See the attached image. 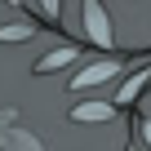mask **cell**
<instances>
[{"label": "cell", "mask_w": 151, "mask_h": 151, "mask_svg": "<svg viewBox=\"0 0 151 151\" xmlns=\"http://www.w3.org/2000/svg\"><path fill=\"white\" fill-rule=\"evenodd\" d=\"M85 31H89V40L98 45V49H111V18H107V9L98 5V0H89L85 5Z\"/></svg>", "instance_id": "6da1fadb"}, {"label": "cell", "mask_w": 151, "mask_h": 151, "mask_svg": "<svg viewBox=\"0 0 151 151\" xmlns=\"http://www.w3.org/2000/svg\"><path fill=\"white\" fill-rule=\"evenodd\" d=\"M116 71H120V62H111V58H107V62H98V67H85V71L76 76L67 89H93L98 80H107V76H116Z\"/></svg>", "instance_id": "7a4b0ae2"}, {"label": "cell", "mask_w": 151, "mask_h": 151, "mask_svg": "<svg viewBox=\"0 0 151 151\" xmlns=\"http://www.w3.org/2000/svg\"><path fill=\"white\" fill-rule=\"evenodd\" d=\"M111 102H80V107H76L71 111V120L76 124H102V120H111Z\"/></svg>", "instance_id": "3957f363"}, {"label": "cell", "mask_w": 151, "mask_h": 151, "mask_svg": "<svg viewBox=\"0 0 151 151\" xmlns=\"http://www.w3.org/2000/svg\"><path fill=\"white\" fill-rule=\"evenodd\" d=\"M67 62H76V49L71 45H62V49H53V53H45V58H36V76H49V71H58V67H67Z\"/></svg>", "instance_id": "277c9868"}, {"label": "cell", "mask_w": 151, "mask_h": 151, "mask_svg": "<svg viewBox=\"0 0 151 151\" xmlns=\"http://www.w3.org/2000/svg\"><path fill=\"white\" fill-rule=\"evenodd\" d=\"M147 76H151V71H138L133 80H124V85L116 89V102H111V107H129V102H133V98L142 93V85H147Z\"/></svg>", "instance_id": "5b68a950"}, {"label": "cell", "mask_w": 151, "mask_h": 151, "mask_svg": "<svg viewBox=\"0 0 151 151\" xmlns=\"http://www.w3.org/2000/svg\"><path fill=\"white\" fill-rule=\"evenodd\" d=\"M0 40H31V22H9V27H0Z\"/></svg>", "instance_id": "8992f818"}, {"label": "cell", "mask_w": 151, "mask_h": 151, "mask_svg": "<svg viewBox=\"0 0 151 151\" xmlns=\"http://www.w3.org/2000/svg\"><path fill=\"white\" fill-rule=\"evenodd\" d=\"M142 138H147V147H151V120H142Z\"/></svg>", "instance_id": "52a82bcc"}, {"label": "cell", "mask_w": 151, "mask_h": 151, "mask_svg": "<svg viewBox=\"0 0 151 151\" xmlns=\"http://www.w3.org/2000/svg\"><path fill=\"white\" fill-rule=\"evenodd\" d=\"M124 151H133V147H124Z\"/></svg>", "instance_id": "ba28073f"}]
</instances>
